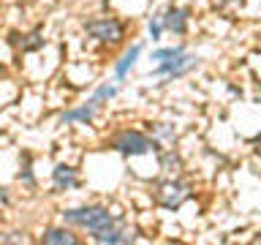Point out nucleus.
Instances as JSON below:
<instances>
[{
    "label": "nucleus",
    "instance_id": "nucleus-1",
    "mask_svg": "<svg viewBox=\"0 0 261 245\" xmlns=\"http://www.w3.org/2000/svg\"><path fill=\"white\" fill-rule=\"evenodd\" d=\"M63 220L68 226H79V229H87L90 234L93 232H101V229H109V226H117L122 218H114L106 207H73V210H63Z\"/></svg>",
    "mask_w": 261,
    "mask_h": 245
},
{
    "label": "nucleus",
    "instance_id": "nucleus-8",
    "mask_svg": "<svg viewBox=\"0 0 261 245\" xmlns=\"http://www.w3.org/2000/svg\"><path fill=\"white\" fill-rule=\"evenodd\" d=\"M122 224V220H120ZM117 224V226H120ZM117 226H109V229H101V232H93V240L95 242H109V245H128V242H134V234H128V232H122V229Z\"/></svg>",
    "mask_w": 261,
    "mask_h": 245
},
{
    "label": "nucleus",
    "instance_id": "nucleus-6",
    "mask_svg": "<svg viewBox=\"0 0 261 245\" xmlns=\"http://www.w3.org/2000/svg\"><path fill=\"white\" fill-rule=\"evenodd\" d=\"M188 16H191V11H188V8L169 6L166 11L161 14V24H163V30H171V33H177V36H185V30H188Z\"/></svg>",
    "mask_w": 261,
    "mask_h": 245
},
{
    "label": "nucleus",
    "instance_id": "nucleus-7",
    "mask_svg": "<svg viewBox=\"0 0 261 245\" xmlns=\"http://www.w3.org/2000/svg\"><path fill=\"white\" fill-rule=\"evenodd\" d=\"M52 183H55V191H71V188L79 185V175L73 166H65V163H57L55 172H52Z\"/></svg>",
    "mask_w": 261,
    "mask_h": 245
},
{
    "label": "nucleus",
    "instance_id": "nucleus-13",
    "mask_svg": "<svg viewBox=\"0 0 261 245\" xmlns=\"http://www.w3.org/2000/svg\"><path fill=\"white\" fill-rule=\"evenodd\" d=\"M114 95H117V87H114V85H101V87L93 93V98H90V106H95V109H98L101 104L112 101Z\"/></svg>",
    "mask_w": 261,
    "mask_h": 245
},
{
    "label": "nucleus",
    "instance_id": "nucleus-12",
    "mask_svg": "<svg viewBox=\"0 0 261 245\" xmlns=\"http://www.w3.org/2000/svg\"><path fill=\"white\" fill-rule=\"evenodd\" d=\"M161 169L169 172V175H177V172L182 169V158H179V153H174V150L161 153Z\"/></svg>",
    "mask_w": 261,
    "mask_h": 245
},
{
    "label": "nucleus",
    "instance_id": "nucleus-16",
    "mask_svg": "<svg viewBox=\"0 0 261 245\" xmlns=\"http://www.w3.org/2000/svg\"><path fill=\"white\" fill-rule=\"evenodd\" d=\"M179 52H185V49L182 46H163V49H158V52H152V60L163 63V60H169V57H174Z\"/></svg>",
    "mask_w": 261,
    "mask_h": 245
},
{
    "label": "nucleus",
    "instance_id": "nucleus-18",
    "mask_svg": "<svg viewBox=\"0 0 261 245\" xmlns=\"http://www.w3.org/2000/svg\"><path fill=\"white\" fill-rule=\"evenodd\" d=\"M158 134H161V136H169V139H174V131H171V128L166 126V122H158Z\"/></svg>",
    "mask_w": 261,
    "mask_h": 245
},
{
    "label": "nucleus",
    "instance_id": "nucleus-11",
    "mask_svg": "<svg viewBox=\"0 0 261 245\" xmlns=\"http://www.w3.org/2000/svg\"><path fill=\"white\" fill-rule=\"evenodd\" d=\"M93 117H95V106L85 104V106H79V109L65 112L63 117H60V122H63V126H68V122H90Z\"/></svg>",
    "mask_w": 261,
    "mask_h": 245
},
{
    "label": "nucleus",
    "instance_id": "nucleus-9",
    "mask_svg": "<svg viewBox=\"0 0 261 245\" xmlns=\"http://www.w3.org/2000/svg\"><path fill=\"white\" fill-rule=\"evenodd\" d=\"M41 242H46V245H79V237L73 232H68V229H46L41 234Z\"/></svg>",
    "mask_w": 261,
    "mask_h": 245
},
{
    "label": "nucleus",
    "instance_id": "nucleus-4",
    "mask_svg": "<svg viewBox=\"0 0 261 245\" xmlns=\"http://www.w3.org/2000/svg\"><path fill=\"white\" fill-rule=\"evenodd\" d=\"M85 30L101 44H117V41L125 36V28L122 22H117L114 16H101V19H90L85 24Z\"/></svg>",
    "mask_w": 261,
    "mask_h": 245
},
{
    "label": "nucleus",
    "instance_id": "nucleus-15",
    "mask_svg": "<svg viewBox=\"0 0 261 245\" xmlns=\"http://www.w3.org/2000/svg\"><path fill=\"white\" fill-rule=\"evenodd\" d=\"M19 180L24 185H36V177H33V169H30V155L24 153L22 155V172H19Z\"/></svg>",
    "mask_w": 261,
    "mask_h": 245
},
{
    "label": "nucleus",
    "instance_id": "nucleus-10",
    "mask_svg": "<svg viewBox=\"0 0 261 245\" xmlns=\"http://www.w3.org/2000/svg\"><path fill=\"white\" fill-rule=\"evenodd\" d=\"M139 55H142V44H134L125 55H122V60L117 63V68H114V77H117V79H125L128 71L136 65V57H139Z\"/></svg>",
    "mask_w": 261,
    "mask_h": 245
},
{
    "label": "nucleus",
    "instance_id": "nucleus-14",
    "mask_svg": "<svg viewBox=\"0 0 261 245\" xmlns=\"http://www.w3.org/2000/svg\"><path fill=\"white\" fill-rule=\"evenodd\" d=\"M19 46H22V52H36V49H41V46H44V36H41V30H33V33H28V36H22Z\"/></svg>",
    "mask_w": 261,
    "mask_h": 245
},
{
    "label": "nucleus",
    "instance_id": "nucleus-5",
    "mask_svg": "<svg viewBox=\"0 0 261 245\" xmlns=\"http://www.w3.org/2000/svg\"><path fill=\"white\" fill-rule=\"evenodd\" d=\"M196 65H199V57H196V55L179 52V55H174V57H169V60L158 63L155 74H158V77H166V79H179V77H185L188 71H193Z\"/></svg>",
    "mask_w": 261,
    "mask_h": 245
},
{
    "label": "nucleus",
    "instance_id": "nucleus-3",
    "mask_svg": "<svg viewBox=\"0 0 261 245\" xmlns=\"http://www.w3.org/2000/svg\"><path fill=\"white\" fill-rule=\"evenodd\" d=\"M112 147L122 155H147L150 150H158V142L150 136H144L142 131H122L112 139Z\"/></svg>",
    "mask_w": 261,
    "mask_h": 245
},
{
    "label": "nucleus",
    "instance_id": "nucleus-2",
    "mask_svg": "<svg viewBox=\"0 0 261 245\" xmlns=\"http://www.w3.org/2000/svg\"><path fill=\"white\" fill-rule=\"evenodd\" d=\"M155 202L166 210H177L182 207V202H188L193 196L191 185L182 183V180H163V183H155Z\"/></svg>",
    "mask_w": 261,
    "mask_h": 245
},
{
    "label": "nucleus",
    "instance_id": "nucleus-17",
    "mask_svg": "<svg viewBox=\"0 0 261 245\" xmlns=\"http://www.w3.org/2000/svg\"><path fill=\"white\" fill-rule=\"evenodd\" d=\"M161 33H163L161 16H152V19H150V38H152V41H158V38H161Z\"/></svg>",
    "mask_w": 261,
    "mask_h": 245
}]
</instances>
